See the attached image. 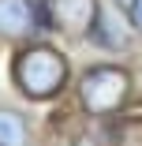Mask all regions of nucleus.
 Here are the masks:
<instances>
[{
  "label": "nucleus",
  "instance_id": "1a4fd4ad",
  "mask_svg": "<svg viewBox=\"0 0 142 146\" xmlns=\"http://www.w3.org/2000/svg\"><path fill=\"white\" fill-rule=\"evenodd\" d=\"M127 19H131V30H135V38L142 41V0H135V4L127 8Z\"/></svg>",
  "mask_w": 142,
  "mask_h": 146
},
{
  "label": "nucleus",
  "instance_id": "20e7f679",
  "mask_svg": "<svg viewBox=\"0 0 142 146\" xmlns=\"http://www.w3.org/2000/svg\"><path fill=\"white\" fill-rule=\"evenodd\" d=\"M86 45L94 56H108V60H127V56L135 52L138 38L131 30V19L124 8H116L112 0H101V11L90 26V34H86Z\"/></svg>",
  "mask_w": 142,
  "mask_h": 146
},
{
  "label": "nucleus",
  "instance_id": "423d86ee",
  "mask_svg": "<svg viewBox=\"0 0 142 146\" xmlns=\"http://www.w3.org/2000/svg\"><path fill=\"white\" fill-rule=\"evenodd\" d=\"M0 146H41V127L26 105L0 98Z\"/></svg>",
  "mask_w": 142,
  "mask_h": 146
},
{
  "label": "nucleus",
  "instance_id": "0eeeda50",
  "mask_svg": "<svg viewBox=\"0 0 142 146\" xmlns=\"http://www.w3.org/2000/svg\"><path fill=\"white\" fill-rule=\"evenodd\" d=\"M101 135L108 146H142V112H124L116 120L101 124Z\"/></svg>",
  "mask_w": 142,
  "mask_h": 146
},
{
  "label": "nucleus",
  "instance_id": "7ed1b4c3",
  "mask_svg": "<svg viewBox=\"0 0 142 146\" xmlns=\"http://www.w3.org/2000/svg\"><path fill=\"white\" fill-rule=\"evenodd\" d=\"M34 38H52L49 0H0V45H26Z\"/></svg>",
  "mask_w": 142,
  "mask_h": 146
},
{
  "label": "nucleus",
  "instance_id": "f03ea898",
  "mask_svg": "<svg viewBox=\"0 0 142 146\" xmlns=\"http://www.w3.org/2000/svg\"><path fill=\"white\" fill-rule=\"evenodd\" d=\"M138 98V71L127 60L94 56L90 64L75 68L71 82V112L86 124H108L116 116L131 112Z\"/></svg>",
  "mask_w": 142,
  "mask_h": 146
},
{
  "label": "nucleus",
  "instance_id": "6e6552de",
  "mask_svg": "<svg viewBox=\"0 0 142 146\" xmlns=\"http://www.w3.org/2000/svg\"><path fill=\"white\" fill-rule=\"evenodd\" d=\"M60 146H108L105 142V135H101V124H75L67 135H64V142Z\"/></svg>",
  "mask_w": 142,
  "mask_h": 146
},
{
  "label": "nucleus",
  "instance_id": "39448f33",
  "mask_svg": "<svg viewBox=\"0 0 142 146\" xmlns=\"http://www.w3.org/2000/svg\"><path fill=\"white\" fill-rule=\"evenodd\" d=\"M97 11H101V0H49L52 38L82 45L90 26H94V19H97Z\"/></svg>",
  "mask_w": 142,
  "mask_h": 146
},
{
  "label": "nucleus",
  "instance_id": "f257e3e1",
  "mask_svg": "<svg viewBox=\"0 0 142 146\" xmlns=\"http://www.w3.org/2000/svg\"><path fill=\"white\" fill-rule=\"evenodd\" d=\"M75 60L60 38H34L8 52V86L22 105H56L71 94Z\"/></svg>",
  "mask_w": 142,
  "mask_h": 146
},
{
  "label": "nucleus",
  "instance_id": "9d476101",
  "mask_svg": "<svg viewBox=\"0 0 142 146\" xmlns=\"http://www.w3.org/2000/svg\"><path fill=\"white\" fill-rule=\"evenodd\" d=\"M112 4H116V8H124V11H127V8L135 4V0H112Z\"/></svg>",
  "mask_w": 142,
  "mask_h": 146
}]
</instances>
